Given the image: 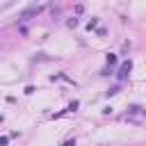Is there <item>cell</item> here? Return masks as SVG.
<instances>
[{
  "label": "cell",
  "mask_w": 146,
  "mask_h": 146,
  "mask_svg": "<svg viewBox=\"0 0 146 146\" xmlns=\"http://www.w3.org/2000/svg\"><path fill=\"white\" fill-rule=\"evenodd\" d=\"M130 66H132V64H130V62H128V64H123V68H121V73H119V75H121V78H123V75H125V73H128V71H130Z\"/></svg>",
  "instance_id": "6da1fadb"
}]
</instances>
